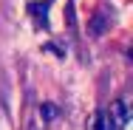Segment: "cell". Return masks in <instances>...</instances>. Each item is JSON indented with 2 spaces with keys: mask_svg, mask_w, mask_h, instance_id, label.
<instances>
[{
  "mask_svg": "<svg viewBox=\"0 0 133 130\" xmlns=\"http://www.w3.org/2000/svg\"><path fill=\"white\" fill-rule=\"evenodd\" d=\"M48 6H51V0H45V3H31L28 6V11L43 23V26H48V17H45V11H48Z\"/></svg>",
  "mask_w": 133,
  "mask_h": 130,
  "instance_id": "3",
  "label": "cell"
},
{
  "mask_svg": "<svg viewBox=\"0 0 133 130\" xmlns=\"http://www.w3.org/2000/svg\"><path fill=\"white\" fill-rule=\"evenodd\" d=\"M40 116H43V122H51L54 116H57V107H54L51 102H45L43 107H40Z\"/></svg>",
  "mask_w": 133,
  "mask_h": 130,
  "instance_id": "4",
  "label": "cell"
},
{
  "mask_svg": "<svg viewBox=\"0 0 133 130\" xmlns=\"http://www.w3.org/2000/svg\"><path fill=\"white\" fill-rule=\"evenodd\" d=\"M128 122H130V105L128 99H116L110 107H102L94 113L91 130H122Z\"/></svg>",
  "mask_w": 133,
  "mask_h": 130,
  "instance_id": "1",
  "label": "cell"
},
{
  "mask_svg": "<svg viewBox=\"0 0 133 130\" xmlns=\"http://www.w3.org/2000/svg\"><path fill=\"white\" fill-rule=\"evenodd\" d=\"M108 26H110V14L96 11V14H94V20H91V31H94V34H105Z\"/></svg>",
  "mask_w": 133,
  "mask_h": 130,
  "instance_id": "2",
  "label": "cell"
}]
</instances>
